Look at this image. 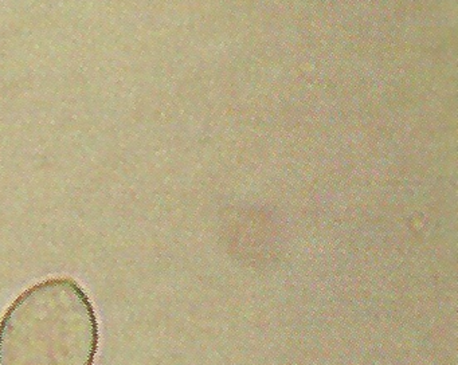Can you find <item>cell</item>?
<instances>
[{"mask_svg":"<svg viewBox=\"0 0 458 365\" xmlns=\"http://www.w3.org/2000/svg\"><path fill=\"white\" fill-rule=\"evenodd\" d=\"M98 314L72 276L23 290L0 318V365H95Z\"/></svg>","mask_w":458,"mask_h":365,"instance_id":"6da1fadb","label":"cell"}]
</instances>
